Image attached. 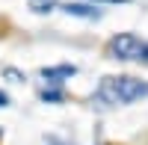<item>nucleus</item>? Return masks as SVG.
<instances>
[{"instance_id":"1","label":"nucleus","mask_w":148,"mask_h":145,"mask_svg":"<svg viewBox=\"0 0 148 145\" xmlns=\"http://www.w3.org/2000/svg\"><path fill=\"white\" fill-rule=\"evenodd\" d=\"M142 98H148V80L130 77V74L104 77L92 95V101L104 104V107H127V104L142 101Z\"/></svg>"},{"instance_id":"2","label":"nucleus","mask_w":148,"mask_h":145,"mask_svg":"<svg viewBox=\"0 0 148 145\" xmlns=\"http://www.w3.org/2000/svg\"><path fill=\"white\" fill-rule=\"evenodd\" d=\"M142 42L145 39H139L136 33H116L107 42V56L119 59V62H136L139 51H142Z\"/></svg>"},{"instance_id":"3","label":"nucleus","mask_w":148,"mask_h":145,"mask_svg":"<svg viewBox=\"0 0 148 145\" xmlns=\"http://www.w3.org/2000/svg\"><path fill=\"white\" fill-rule=\"evenodd\" d=\"M59 9H62L65 15L83 18V21H101L104 18V9L98 6V3H92V0H71V3H62Z\"/></svg>"},{"instance_id":"4","label":"nucleus","mask_w":148,"mask_h":145,"mask_svg":"<svg viewBox=\"0 0 148 145\" xmlns=\"http://www.w3.org/2000/svg\"><path fill=\"white\" fill-rule=\"evenodd\" d=\"M74 74H77V65L74 62H62V65H45L42 68V77L47 86H62L65 80H71Z\"/></svg>"},{"instance_id":"5","label":"nucleus","mask_w":148,"mask_h":145,"mask_svg":"<svg viewBox=\"0 0 148 145\" xmlns=\"http://www.w3.org/2000/svg\"><path fill=\"white\" fill-rule=\"evenodd\" d=\"M39 98L45 104H62L65 101V89L62 86H45V89H39Z\"/></svg>"},{"instance_id":"6","label":"nucleus","mask_w":148,"mask_h":145,"mask_svg":"<svg viewBox=\"0 0 148 145\" xmlns=\"http://www.w3.org/2000/svg\"><path fill=\"white\" fill-rule=\"evenodd\" d=\"M59 6V0H30V9L36 15H47V12H53Z\"/></svg>"},{"instance_id":"7","label":"nucleus","mask_w":148,"mask_h":145,"mask_svg":"<svg viewBox=\"0 0 148 145\" xmlns=\"http://www.w3.org/2000/svg\"><path fill=\"white\" fill-rule=\"evenodd\" d=\"M3 77H9L12 83H24V80H27L24 71H18V68H3Z\"/></svg>"},{"instance_id":"8","label":"nucleus","mask_w":148,"mask_h":145,"mask_svg":"<svg viewBox=\"0 0 148 145\" xmlns=\"http://www.w3.org/2000/svg\"><path fill=\"white\" fill-rule=\"evenodd\" d=\"M45 145H68V142H65L62 136H56V133H47V136H45Z\"/></svg>"},{"instance_id":"9","label":"nucleus","mask_w":148,"mask_h":145,"mask_svg":"<svg viewBox=\"0 0 148 145\" xmlns=\"http://www.w3.org/2000/svg\"><path fill=\"white\" fill-rule=\"evenodd\" d=\"M136 62L148 65V42H142V51H139V59H136Z\"/></svg>"},{"instance_id":"10","label":"nucleus","mask_w":148,"mask_h":145,"mask_svg":"<svg viewBox=\"0 0 148 145\" xmlns=\"http://www.w3.org/2000/svg\"><path fill=\"white\" fill-rule=\"evenodd\" d=\"M92 3H107V6H121V3H133V0H92Z\"/></svg>"},{"instance_id":"11","label":"nucleus","mask_w":148,"mask_h":145,"mask_svg":"<svg viewBox=\"0 0 148 145\" xmlns=\"http://www.w3.org/2000/svg\"><path fill=\"white\" fill-rule=\"evenodd\" d=\"M9 104H12V101H9V95H6V92H0V107H9Z\"/></svg>"},{"instance_id":"12","label":"nucleus","mask_w":148,"mask_h":145,"mask_svg":"<svg viewBox=\"0 0 148 145\" xmlns=\"http://www.w3.org/2000/svg\"><path fill=\"white\" fill-rule=\"evenodd\" d=\"M0 136H3V130H0Z\"/></svg>"}]
</instances>
